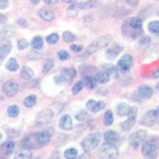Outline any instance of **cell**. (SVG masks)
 <instances>
[{"label": "cell", "mask_w": 159, "mask_h": 159, "mask_svg": "<svg viewBox=\"0 0 159 159\" xmlns=\"http://www.w3.org/2000/svg\"><path fill=\"white\" fill-rule=\"evenodd\" d=\"M122 33L124 38L135 39L143 33V20L139 17L127 18L122 25Z\"/></svg>", "instance_id": "6da1fadb"}, {"label": "cell", "mask_w": 159, "mask_h": 159, "mask_svg": "<svg viewBox=\"0 0 159 159\" xmlns=\"http://www.w3.org/2000/svg\"><path fill=\"white\" fill-rule=\"evenodd\" d=\"M159 150V138L154 136L147 140L142 147V154L146 159H155Z\"/></svg>", "instance_id": "7a4b0ae2"}, {"label": "cell", "mask_w": 159, "mask_h": 159, "mask_svg": "<svg viewBox=\"0 0 159 159\" xmlns=\"http://www.w3.org/2000/svg\"><path fill=\"white\" fill-rule=\"evenodd\" d=\"M112 37L110 34H105L96 38V39L89 45V46L87 49V52L89 55L93 54L99 49L107 47V45L111 42Z\"/></svg>", "instance_id": "3957f363"}, {"label": "cell", "mask_w": 159, "mask_h": 159, "mask_svg": "<svg viewBox=\"0 0 159 159\" xmlns=\"http://www.w3.org/2000/svg\"><path fill=\"white\" fill-rule=\"evenodd\" d=\"M100 141H101V136L99 133H92L84 137V139L80 143V145L85 152L89 153L99 146Z\"/></svg>", "instance_id": "277c9868"}, {"label": "cell", "mask_w": 159, "mask_h": 159, "mask_svg": "<svg viewBox=\"0 0 159 159\" xmlns=\"http://www.w3.org/2000/svg\"><path fill=\"white\" fill-rule=\"evenodd\" d=\"M99 155L103 159H116L119 156V150L114 144L105 143L99 147Z\"/></svg>", "instance_id": "5b68a950"}, {"label": "cell", "mask_w": 159, "mask_h": 159, "mask_svg": "<svg viewBox=\"0 0 159 159\" xmlns=\"http://www.w3.org/2000/svg\"><path fill=\"white\" fill-rule=\"evenodd\" d=\"M147 136V132L145 130H139L131 134L129 137V144L134 149L139 148V146L144 142Z\"/></svg>", "instance_id": "8992f818"}, {"label": "cell", "mask_w": 159, "mask_h": 159, "mask_svg": "<svg viewBox=\"0 0 159 159\" xmlns=\"http://www.w3.org/2000/svg\"><path fill=\"white\" fill-rule=\"evenodd\" d=\"M158 116L159 109L150 110L143 116L139 123L143 126H146V127H152L156 123L157 119H158Z\"/></svg>", "instance_id": "52a82bcc"}, {"label": "cell", "mask_w": 159, "mask_h": 159, "mask_svg": "<svg viewBox=\"0 0 159 159\" xmlns=\"http://www.w3.org/2000/svg\"><path fill=\"white\" fill-rule=\"evenodd\" d=\"M54 134V129L53 127H49L41 132L35 133V137H36L37 141L39 143L41 147L47 144L50 141L51 137Z\"/></svg>", "instance_id": "ba28073f"}, {"label": "cell", "mask_w": 159, "mask_h": 159, "mask_svg": "<svg viewBox=\"0 0 159 159\" xmlns=\"http://www.w3.org/2000/svg\"><path fill=\"white\" fill-rule=\"evenodd\" d=\"M19 90V84L17 81L14 80H11L6 81L2 85V92L8 97H14L16 96Z\"/></svg>", "instance_id": "9c48e42d"}, {"label": "cell", "mask_w": 159, "mask_h": 159, "mask_svg": "<svg viewBox=\"0 0 159 159\" xmlns=\"http://www.w3.org/2000/svg\"><path fill=\"white\" fill-rule=\"evenodd\" d=\"M134 64V58L131 55L125 54L119 60L117 64V69L123 72H128Z\"/></svg>", "instance_id": "30bf717a"}, {"label": "cell", "mask_w": 159, "mask_h": 159, "mask_svg": "<svg viewBox=\"0 0 159 159\" xmlns=\"http://www.w3.org/2000/svg\"><path fill=\"white\" fill-rule=\"evenodd\" d=\"M138 108L136 107H130V112L128 114V118L126 121L122 123L121 128L124 131H128L133 127L136 122V117H137Z\"/></svg>", "instance_id": "8fae6325"}, {"label": "cell", "mask_w": 159, "mask_h": 159, "mask_svg": "<svg viewBox=\"0 0 159 159\" xmlns=\"http://www.w3.org/2000/svg\"><path fill=\"white\" fill-rule=\"evenodd\" d=\"M15 149V142L7 141L0 146V158L7 159L11 155Z\"/></svg>", "instance_id": "7c38bea8"}, {"label": "cell", "mask_w": 159, "mask_h": 159, "mask_svg": "<svg viewBox=\"0 0 159 159\" xmlns=\"http://www.w3.org/2000/svg\"><path fill=\"white\" fill-rule=\"evenodd\" d=\"M22 147L25 150H32V149H37L41 147L39 143L37 141L35 134H30V135L25 137L22 139Z\"/></svg>", "instance_id": "4fadbf2b"}, {"label": "cell", "mask_w": 159, "mask_h": 159, "mask_svg": "<svg viewBox=\"0 0 159 159\" xmlns=\"http://www.w3.org/2000/svg\"><path fill=\"white\" fill-rule=\"evenodd\" d=\"M154 91L152 89L151 87H150L149 85H141L140 87L138 89L137 92L134 93L136 95L137 98L142 99H147L153 96Z\"/></svg>", "instance_id": "5bb4252c"}, {"label": "cell", "mask_w": 159, "mask_h": 159, "mask_svg": "<svg viewBox=\"0 0 159 159\" xmlns=\"http://www.w3.org/2000/svg\"><path fill=\"white\" fill-rule=\"evenodd\" d=\"M86 107L89 111L96 113L103 110L105 107V103L103 101H96L94 99H89L86 103Z\"/></svg>", "instance_id": "9a60e30c"}, {"label": "cell", "mask_w": 159, "mask_h": 159, "mask_svg": "<svg viewBox=\"0 0 159 159\" xmlns=\"http://www.w3.org/2000/svg\"><path fill=\"white\" fill-rule=\"evenodd\" d=\"M59 127L64 130H70L73 127L72 119L69 115H63L60 119Z\"/></svg>", "instance_id": "2e32d148"}, {"label": "cell", "mask_w": 159, "mask_h": 159, "mask_svg": "<svg viewBox=\"0 0 159 159\" xmlns=\"http://www.w3.org/2000/svg\"><path fill=\"white\" fill-rule=\"evenodd\" d=\"M15 33V27L11 25H6L0 32V42H5L6 40L11 38Z\"/></svg>", "instance_id": "e0dca14e"}, {"label": "cell", "mask_w": 159, "mask_h": 159, "mask_svg": "<svg viewBox=\"0 0 159 159\" xmlns=\"http://www.w3.org/2000/svg\"><path fill=\"white\" fill-rule=\"evenodd\" d=\"M123 48L121 45H114L111 48H109V49H107V51H106V57L109 60H114L123 51Z\"/></svg>", "instance_id": "ac0fdd59"}, {"label": "cell", "mask_w": 159, "mask_h": 159, "mask_svg": "<svg viewBox=\"0 0 159 159\" xmlns=\"http://www.w3.org/2000/svg\"><path fill=\"white\" fill-rule=\"evenodd\" d=\"M104 140L105 143L115 145L119 140V135L117 132L109 130L104 133Z\"/></svg>", "instance_id": "d6986e66"}, {"label": "cell", "mask_w": 159, "mask_h": 159, "mask_svg": "<svg viewBox=\"0 0 159 159\" xmlns=\"http://www.w3.org/2000/svg\"><path fill=\"white\" fill-rule=\"evenodd\" d=\"M61 76L63 78L65 82L68 81V80L71 81L73 78L76 77V71L74 68H66V69H62Z\"/></svg>", "instance_id": "ffe728a7"}, {"label": "cell", "mask_w": 159, "mask_h": 159, "mask_svg": "<svg viewBox=\"0 0 159 159\" xmlns=\"http://www.w3.org/2000/svg\"><path fill=\"white\" fill-rule=\"evenodd\" d=\"M39 15L41 16V18H43L46 22H51L55 18L54 13L50 10L47 9V8H42V9L40 10Z\"/></svg>", "instance_id": "44dd1931"}, {"label": "cell", "mask_w": 159, "mask_h": 159, "mask_svg": "<svg viewBox=\"0 0 159 159\" xmlns=\"http://www.w3.org/2000/svg\"><path fill=\"white\" fill-rule=\"evenodd\" d=\"M52 117V112L51 110H45L42 112L40 116H38V120H40L38 123L40 124H45V123H47L48 122H50L51 119Z\"/></svg>", "instance_id": "7402d4cb"}, {"label": "cell", "mask_w": 159, "mask_h": 159, "mask_svg": "<svg viewBox=\"0 0 159 159\" xmlns=\"http://www.w3.org/2000/svg\"><path fill=\"white\" fill-rule=\"evenodd\" d=\"M34 75V72L33 71V69L31 68H30L29 66H23V67L21 69V72H20V76L22 79L26 80H30L33 78Z\"/></svg>", "instance_id": "603a6c76"}, {"label": "cell", "mask_w": 159, "mask_h": 159, "mask_svg": "<svg viewBox=\"0 0 159 159\" xmlns=\"http://www.w3.org/2000/svg\"><path fill=\"white\" fill-rule=\"evenodd\" d=\"M130 106H129L127 103H119L116 107V111L119 116H127L130 112Z\"/></svg>", "instance_id": "cb8c5ba5"}, {"label": "cell", "mask_w": 159, "mask_h": 159, "mask_svg": "<svg viewBox=\"0 0 159 159\" xmlns=\"http://www.w3.org/2000/svg\"><path fill=\"white\" fill-rule=\"evenodd\" d=\"M110 77L111 76L108 72H106V71H102V72H99L98 73H96L95 79L99 83L106 84L110 80Z\"/></svg>", "instance_id": "d4e9b609"}, {"label": "cell", "mask_w": 159, "mask_h": 159, "mask_svg": "<svg viewBox=\"0 0 159 159\" xmlns=\"http://www.w3.org/2000/svg\"><path fill=\"white\" fill-rule=\"evenodd\" d=\"M79 7H78L77 3H72L67 8L66 11V14H67L68 17L70 18H76L79 14Z\"/></svg>", "instance_id": "484cf974"}, {"label": "cell", "mask_w": 159, "mask_h": 159, "mask_svg": "<svg viewBox=\"0 0 159 159\" xmlns=\"http://www.w3.org/2000/svg\"><path fill=\"white\" fill-rule=\"evenodd\" d=\"M14 159H33L32 153L30 151V150H20L15 154Z\"/></svg>", "instance_id": "4316f807"}, {"label": "cell", "mask_w": 159, "mask_h": 159, "mask_svg": "<svg viewBox=\"0 0 159 159\" xmlns=\"http://www.w3.org/2000/svg\"><path fill=\"white\" fill-rule=\"evenodd\" d=\"M44 42L43 39L41 36H36L33 38L32 41H31V46H32L33 49L38 50V49H41L43 47Z\"/></svg>", "instance_id": "83f0119b"}, {"label": "cell", "mask_w": 159, "mask_h": 159, "mask_svg": "<svg viewBox=\"0 0 159 159\" xmlns=\"http://www.w3.org/2000/svg\"><path fill=\"white\" fill-rule=\"evenodd\" d=\"M6 68L7 69L11 72H16L18 69H19V65L17 62V60L15 58H11V59L7 62L6 64Z\"/></svg>", "instance_id": "f1b7e54d"}, {"label": "cell", "mask_w": 159, "mask_h": 159, "mask_svg": "<svg viewBox=\"0 0 159 159\" xmlns=\"http://www.w3.org/2000/svg\"><path fill=\"white\" fill-rule=\"evenodd\" d=\"M84 84L89 89H94L96 87V80L92 76H87L84 78Z\"/></svg>", "instance_id": "f546056e"}, {"label": "cell", "mask_w": 159, "mask_h": 159, "mask_svg": "<svg viewBox=\"0 0 159 159\" xmlns=\"http://www.w3.org/2000/svg\"><path fill=\"white\" fill-rule=\"evenodd\" d=\"M11 51V45L10 43H5L0 47V60H2L7 56Z\"/></svg>", "instance_id": "4dcf8cb0"}, {"label": "cell", "mask_w": 159, "mask_h": 159, "mask_svg": "<svg viewBox=\"0 0 159 159\" xmlns=\"http://www.w3.org/2000/svg\"><path fill=\"white\" fill-rule=\"evenodd\" d=\"M114 122V116L113 113L111 110L106 111L104 113V117H103V124L105 126H111Z\"/></svg>", "instance_id": "1f68e13d"}, {"label": "cell", "mask_w": 159, "mask_h": 159, "mask_svg": "<svg viewBox=\"0 0 159 159\" xmlns=\"http://www.w3.org/2000/svg\"><path fill=\"white\" fill-rule=\"evenodd\" d=\"M37 103V96L35 95H30L27 96L24 99V105L26 107H34Z\"/></svg>", "instance_id": "d6a6232c"}, {"label": "cell", "mask_w": 159, "mask_h": 159, "mask_svg": "<svg viewBox=\"0 0 159 159\" xmlns=\"http://www.w3.org/2000/svg\"><path fill=\"white\" fill-rule=\"evenodd\" d=\"M64 156L66 159H76L78 156V151L76 148H69L65 150Z\"/></svg>", "instance_id": "836d02e7"}, {"label": "cell", "mask_w": 159, "mask_h": 159, "mask_svg": "<svg viewBox=\"0 0 159 159\" xmlns=\"http://www.w3.org/2000/svg\"><path fill=\"white\" fill-rule=\"evenodd\" d=\"M20 109L17 105H11L7 108V114L10 117L15 118L19 115Z\"/></svg>", "instance_id": "e575fe53"}, {"label": "cell", "mask_w": 159, "mask_h": 159, "mask_svg": "<svg viewBox=\"0 0 159 159\" xmlns=\"http://www.w3.org/2000/svg\"><path fill=\"white\" fill-rule=\"evenodd\" d=\"M148 30L153 34H159V21H152L148 24Z\"/></svg>", "instance_id": "d590c367"}, {"label": "cell", "mask_w": 159, "mask_h": 159, "mask_svg": "<svg viewBox=\"0 0 159 159\" xmlns=\"http://www.w3.org/2000/svg\"><path fill=\"white\" fill-rule=\"evenodd\" d=\"M63 39L66 43H71L76 40V36L70 31H65L63 33Z\"/></svg>", "instance_id": "8d00e7d4"}, {"label": "cell", "mask_w": 159, "mask_h": 159, "mask_svg": "<svg viewBox=\"0 0 159 159\" xmlns=\"http://www.w3.org/2000/svg\"><path fill=\"white\" fill-rule=\"evenodd\" d=\"M53 65H54V61H53L52 59L45 60V61L44 62L43 68H42V72L44 73H46V72H49L51 70V69L53 67Z\"/></svg>", "instance_id": "74e56055"}, {"label": "cell", "mask_w": 159, "mask_h": 159, "mask_svg": "<svg viewBox=\"0 0 159 159\" xmlns=\"http://www.w3.org/2000/svg\"><path fill=\"white\" fill-rule=\"evenodd\" d=\"M104 66L105 71L108 72L109 74H110V76L112 75V76H114L115 77H116V76H118L117 69H116L113 65H110V64H107V65H105Z\"/></svg>", "instance_id": "f35d334b"}, {"label": "cell", "mask_w": 159, "mask_h": 159, "mask_svg": "<svg viewBox=\"0 0 159 159\" xmlns=\"http://www.w3.org/2000/svg\"><path fill=\"white\" fill-rule=\"evenodd\" d=\"M84 86V84L83 80H79V81L76 82L74 84V86H73V88H72V94L76 95L77 93H79V92L82 90Z\"/></svg>", "instance_id": "ab89813d"}, {"label": "cell", "mask_w": 159, "mask_h": 159, "mask_svg": "<svg viewBox=\"0 0 159 159\" xmlns=\"http://www.w3.org/2000/svg\"><path fill=\"white\" fill-rule=\"evenodd\" d=\"M59 41V36L57 34H51L49 36L46 37V42L50 45H54L57 43Z\"/></svg>", "instance_id": "60d3db41"}, {"label": "cell", "mask_w": 159, "mask_h": 159, "mask_svg": "<svg viewBox=\"0 0 159 159\" xmlns=\"http://www.w3.org/2000/svg\"><path fill=\"white\" fill-rule=\"evenodd\" d=\"M57 56L61 61H68L71 57L70 54L65 49H61V50L58 51Z\"/></svg>", "instance_id": "b9f144b4"}, {"label": "cell", "mask_w": 159, "mask_h": 159, "mask_svg": "<svg viewBox=\"0 0 159 159\" xmlns=\"http://www.w3.org/2000/svg\"><path fill=\"white\" fill-rule=\"evenodd\" d=\"M29 42L26 39H20L18 42V49L20 50H23L29 47Z\"/></svg>", "instance_id": "7bdbcfd3"}, {"label": "cell", "mask_w": 159, "mask_h": 159, "mask_svg": "<svg viewBox=\"0 0 159 159\" xmlns=\"http://www.w3.org/2000/svg\"><path fill=\"white\" fill-rule=\"evenodd\" d=\"M88 117V113L87 111H81L80 112L79 114L76 115V119L79 121H84L85 119H87Z\"/></svg>", "instance_id": "ee69618b"}, {"label": "cell", "mask_w": 159, "mask_h": 159, "mask_svg": "<svg viewBox=\"0 0 159 159\" xmlns=\"http://www.w3.org/2000/svg\"><path fill=\"white\" fill-rule=\"evenodd\" d=\"M41 53L38 52H35V51H32V52H30V53H29V56H28V57L30 58V59L33 60V61H34V60H37L38 59V58H40V57H41Z\"/></svg>", "instance_id": "f6af8a7d"}, {"label": "cell", "mask_w": 159, "mask_h": 159, "mask_svg": "<svg viewBox=\"0 0 159 159\" xmlns=\"http://www.w3.org/2000/svg\"><path fill=\"white\" fill-rule=\"evenodd\" d=\"M70 49H72V51H74V52H79L82 50L83 46H82V45H76V44H72V45L70 46Z\"/></svg>", "instance_id": "bcb514c9"}, {"label": "cell", "mask_w": 159, "mask_h": 159, "mask_svg": "<svg viewBox=\"0 0 159 159\" xmlns=\"http://www.w3.org/2000/svg\"><path fill=\"white\" fill-rule=\"evenodd\" d=\"M127 3L132 7H136L139 5V0H126Z\"/></svg>", "instance_id": "7dc6e473"}, {"label": "cell", "mask_w": 159, "mask_h": 159, "mask_svg": "<svg viewBox=\"0 0 159 159\" xmlns=\"http://www.w3.org/2000/svg\"><path fill=\"white\" fill-rule=\"evenodd\" d=\"M8 0H0V9L3 10L7 7Z\"/></svg>", "instance_id": "c3c4849f"}, {"label": "cell", "mask_w": 159, "mask_h": 159, "mask_svg": "<svg viewBox=\"0 0 159 159\" xmlns=\"http://www.w3.org/2000/svg\"><path fill=\"white\" fill-rule=\"evenodd\" d=\"M150 42V38L147 36L143 37V38L140 39V42H141L142 44H147V43H149Z\"/></svg>", "instance_id": "681fc988"}, {"label": "cell", "mask_w": 159, "mask_h": 159, "mask_svg": "<svg viewBox=\"0 0 159 159\" xmlns=\"http://www.w3.org/2000/svg\"><path fill=\"white\" fill-rule=\"evenodd\" d=\"M54 80H55V81H56L58 84H62L63 83H65V80H64L63 78L61 77V76H56V77L54 78Z\"/></svg>", "instance_id": "f907efd6"}, {"label": "cell", "mask_w": 159, "mask_h": 159, "mask_svg": "<svg viewBox=\"0 0 159 159\" xmlns=\"http://www.w3.org/2000/svg\"><path fill=\"white\" fill-rule=\"evenodd\" d=\"M78 159H90V154L88 152H84V154L80 156Z\"/></svg>", "instance_id": "816d5d0a"}, {"label": "cell", "mask_w": 159, "mask_h": 159, "mask_svg": "<svg viewBox=\"0 0 159 159\" xmlns=\"http://www.w3.org/2000/svg\"><path fill=\"white\" fill-rule=\"evenodd\" d=\"M44 2L49 4V5H52V4H55L58 2V0H42Z\"/></svg>", "instance_id": "f5cc1de1"}, {"label": "cell", "mask_w": 159, "mask_h": 159, "mask_svg": "<svg viewBox=\"0 0 159 159\" xmlns=\"http://www.w3.org/2000/svg\"><path fill=\"white\" fill-rule=\"evenodd\" d=\"M7 21V18H6L5 15H2V14H0V24L3 23Z\"/></svg>", "instance_id": "db71d44e"}, {"label": "cell", "mask_w": 159, "mask_h": 159, "mask_svg": "<svg viewBox=\"0 0 159 159\" xmlns=\"http://www.w3.org/2000/svg\"><path fill=\"white\" fill-rule=\"evenodd\" d=\"M152 77H154V78H157L159 77V69H157V71H155V72L152 74Z\"/></svg>", "instance_id": "11a10c76"}, {"label": "cell", "mask_w": 159, "mask_h": 159, "mask_svg": "<svg viewBox=\"0 0 159 159\" xmlns=\"http://www.w3.org/2000/svg\"><path fill=\"white\" fill-rule=\"evenodd\" d=\"M64 2H67V3H72V2H74L76 0H63Z\"/></svg>", "instance_id": "9f6ffc18"}, {"label": "cell", "mask_w": 159, "mask_h": 159, "mask_svg": "<svg viewBox=\"0 0 159 159\" xmlns=\"http://www.w3.org/2000/svg\"><path fill=\"white\" fill-rule=\"evenodd\" d=\"M40 0H32V2L34 4H38Z\"/></svg>", "instance_id": "6f0895ef"}, {"label": "cell", "mask_w": 159, "mask_h": 159, "mask_svg": "<svg viewBox=\"0 0 159 159\" xmlns=\"http://www.w3.org/2000/svg\"><path fill=\"white\" fill-rule=\"evenodd\" d=\"M156 88H157V89L159 90V82L157 84V85H156Z\"/></svg>", "instance_id": "680465c9"}, {"label": "cell", "mask_w": 159, "mask_h": 159, "mask_svg": "<svg viewBox=\"0 0 159 159\" xmlns=\"http://www.w3.org/2000/svg\"><path fill=\"white\" fill-rule=\"evenodd\" d=\"M2 134H1V133H0V140H1V139H2Z\"/></svg>", "instance_id": "91938a15"}]
</instances>
